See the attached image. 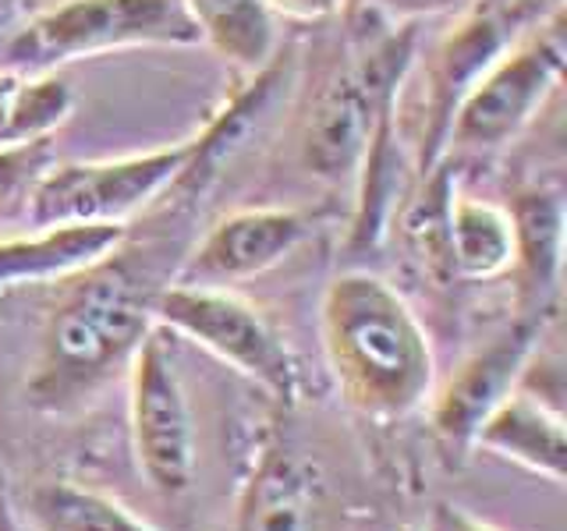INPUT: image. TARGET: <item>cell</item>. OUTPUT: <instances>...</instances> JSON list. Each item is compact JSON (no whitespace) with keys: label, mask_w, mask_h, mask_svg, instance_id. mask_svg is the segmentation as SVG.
Instances as JSON below:
<instances>
[{"label":"cell","mask_w":567,"mask_h":531,"mask_svg":"<svg viewBox=\"0 0 567 531\" xmlns=\"http://www.w3.org/2000/svg\"><path fill=\"white\" fill-rule=\"evenodd\" d=\"M341 397L369 418H401L433 389V347L408 301L369 273L337 277L319 309Z\"/></svg>","instance_id":"1"},{"label":"cell","mask_w":567,"mask_h":531,"mask_svg":"<svg viewBox=\"0 0 567 531\" xmlns=\"http://www.w3.org/2000/svg\"><path fill=\"white\" fill-rule=\"evenodd\" d=\"M153 294L114 252L71 273L43 326L29 400L40 412L61 415L111 383L117 368H128L156 323Z\"/></svg>","instance_id":"2"},{"label":"cell","mask_w":567,"mask_h":531,"mask_svg":"<svg viewBox=\"0 0 567 531\" xmlns=\"http://www.w3.org/2000/svg\"><path fill=\"white\" fill-rule=\"evenodd\" d=\"M203 32L185 0H68L40 14L11 40V58L29 67L117 46H192Z\"/></svg>","instance_id":"3"},{"label":"cell","mask_w":567,"mask_h":531,"mask_svg":"<svg viewBox=\"0 0 567 531\" xmlns=\"http://www.w3.org/2000/svg\"><path fill=\"white\" fill-rule=\"evenodd\" d=\"M153 319L171 333H182L220 362L238 368L277 400H291L298 389V365L284 336L270 326L252 301L227 288H171L153 294Z\"/></svg>","instance_id":"4"},{"label":"cell","mask_w":567,"mask_h":531,"mask_svg":"<svg viewBox=\"0 0 567 531\" xmlns=\"http://www.w3.org/2000/svg\"><path fill=\"white\" fill-rule=\"evenodd\" d=\"M128 425L135 465L159 496L188 492L195 478V418L174 362L171 330L153 326L128 362Z\"/></svg>","instance_id":"5"},{"label":"cell","mask_w":567,"mask_h":531,"mask_svg":"<svg viewBox=\"0 0 567 531\" xmlns=\"http://www.w3.org/2000/svg\"><path fill=\"white\" fill-rule=\"evenodd\" d=\"M195 142L146 156L103 159V164H61L47 167L29 188V220L35 227L58 223H121L142 209L153 195L174 185Z\"/></svg>","instance_id":"6"},{"label":"cell","mask_w":567,"mask_h":531,"mask_svg":"<svg viewBox=\"0 0 567 531\" xmlns=\"http://www.w3.org/2000/svg\"><path fill=\"white\" fill-rule=\"evenodd\" d=\"M564 71L560 32H539L507 58H496L461 100L451 121V142L457 146H501L525 128Z\"/></svg>","instance_id":"7"},{"label":"cell","mask_w":567,"mask_h":531,"mask_svg":"<svg viewBox=\"0 0 567 531\" xmlns=\"http://www.w3.org/2000/svg\"><path fill=\"white\" fill-rule=\"evenodd\" d=\"M549 315L522 312L518 323L493 336L486 347H478L457 365L451 383L440 389L433 400V429L451 442V447H472L478 425L501 404L514 386L525 379V365L539 347Z\"/></svg>","instance_id":"8"},{"label":"cell","mask_w":567,"mask_h":531,"mask_svg":"<svg viewBox=\"0 0 567 531\" xmlns=\"http://www.w3.org/2000/svg\"><path fill=\"white\" fill-rule=\"evenodd\" d=\"M312 230V217L298 209H245L220 220L185 259L174 283L227 288L277 266Z\"/></svg>","instance_id":"9"},{"label":"cell","mask_w":567,"mask_h":531,"mask_svg":"<svg viewBox=\"0 0 567 531\" xmlns=\"http://www.w3.org/2000/svg\"><path fill=\"white\" fill-rule=\"evenodd\" d=\"M507 25L496 14H472L465 25H457L447 40L440 43L430 64V117H425V149L422 170H433L440 159L443 142H451V121L461 100L475 85V79L501 58Z\"/></svg>","instance_id":"10"},{"label":"cell","mask_w":567,"mask_h":531,"mask_svg":"<svg viewBox=\"0 0 567 531\" xmlns=\"http://www.w3.org/2000/svg\"><path fill=\"white\" fill-rule=\"evenodd\" d=\"M472 447H483L554 486H564L567 478L564 418L557 407H549L543 397L528 394L522 383L478 425Z\"/></svg>","instance_id":"11"},{"label":"cell","mask_w":567,"mask_h":531,"mask_svg":"<svg viewBox=\"0 0 567 531\" xmlns=\"http://www.w3.org/2000/svg\"><path fill=\"white\" fill-rule=\"evenodd\" d=\"M319 482L306 457L284 442L262 447L238 500L235 531H316Z\"/></svg>","instance_id":"12"},{"label":"cell","mask_w":567,"mask_h":531,"mask_svg":"<svg viewBox=\"0 0 567 531\" xmlns=\"http://www.w3.org/2000/svg\"><path fill=\"white\" fill-rule=\"evenodd\" d=\"M121 241V223H58L40 227L29 238H8L0 241V291L68 280L71 273L117 252Z\"/></svg>","instance_id":"13"},{"label":"cell","mask_w":567,"mask_h":531,"mask_svg":"<svg viewBox=\"0 0 567 531\" xmlns=\"http://www.w3.org/2000/svg\"><path fill=\"white\" fill-rule=\"evenodd\" d=\"M390 96H377L359 75H341L309 117L306 164L323 177H341L365 159L380 106Z\"/></svg>","instance_id":"14"},{"label":"cell","mask_w":567,"mask_h":531,"mask_svg":"<svg viewBox=\"0 0 567 531\" xmlns=\"http://www.w3.org/2000/svg\"><path fill=\"white\" fill-rule=\"evenodd\" d=\"M511 230H514V262L518 273V301L528 315H549L560 280V252H564V209L549 191H522L514 199Z\"/></svg>","instance_id":"15"},{"label":"cell","mask_w":567,"mask_h":531,"mask_svg":"<svg viewBox=\"0 0 567 531\" xmlns=\"http://www.w3.org/2000/svg\"><path fill=\"white\" fill-rule=\"evenodd\" d=\"M29 531H156L93 486L40 482L25 500Z\"/></svg>","instance_id":"16"},{"label":"cell","mask_w":567,"mask_h":531,"mask_svg":"<svg viewBox=\"0 0 567 531\" xmlns=\"http://www.w3.org/2000/svg\"><path fill=\"white\" fill-rule=\"evenodd\" d=\"M447 235L454 273L468 280H489L511 270L514 230L504 209L478 199H451Z\"/></svg>","instance_id":"17"},{"label":"cell","mask_w":567,"mask_h":531,"mask_svg":"<svg viewBox=\"0 0 567 531\" xmlns=\"http://www.w3.org/2000/svg\"><path fill=\"white\" fill-rule=\"evenodd\" d=\"M203 40L213 43L227 61L241 67H262L270 61L277 32L266 0H185Z\"/></svg>","instance_id":"18"},{"label":"cell","mask_w":567,"mask_h":531,"mask_svg":"<svg viewBox=\"0 0 567 531\" xmlns=\"http://www.w3.org/2000/svg\"><path fill=\"white\" fill-rule=\"evenodd\" d=\"M50 153H53V146L47 135L0 146V206L11 202L18 191L32 188L35 177L47 170Z\"/></svg>","instance_id":"19"},{"label":"cell","mask_w":567,"mask_h":531,"mask_svg":"<svg viewBox=\"0 0 567 531\" xmlns=\"http://www.w3.org/2000/svg\"><path fill=\"white\" fill-rule=\"evenodd\" d=\"M369 8H380L394 18H419V14H443L457 11L465 0H365Z\"/></svg>","instance_id":"20"},{"label":"cell","mask_w":567,"mask_h":531,"mask_svg":"<svg viewBox=\"0 0 567 531\" xmlns=\"http://www.w3.org/2000/svg\"><path fill=\"white\" fill-rule=\"evenodd\" d=\"M430 531H496V528H489L486 521L472 518L468 510L451 507V503H440L433 510V518H430Z\"/></svg>","instance_id":"21"},{"label":"cell","mask_w":567,"mask_h":531,"mask_svg":"<svg viewBox=\"0 0 567 531\" xmlns=\"http://www.w3.org/2000/svg\"><path fill=\"white\" fill-rule=\"evenodd\" d=\"M274 4L298 18H319V14H330L337 8V0H274Z\"/></svg>","instance_id":"22"},{"label":"cell","mask_w":567,"mask_h":531,"mask_svg":"<svg viewBox=\"0 0 567 531\" xmlns=\"http://www.w3.org/2000/svg\"><path fill=\"white\" fill-rule=\"evenodd\" d=\"M0 531H29L25 521L18 518V510H14V503L8 500V492H4V489H0Z\"/></svg>","instance_id":"23"},{"label":"cell","mask_w":567,"mask_h":531,"mask_svg":"<svg viewBox=\"0 0 567 531\" xmlns=\"http://www.w3.org/2000/svg\"><path fill=\"white\" fill-rule=\"evenodd\" d=\"M18 4H22V0H0V25H4L8 18L18 11Z\"/></svg>","instance_id":"24"}]
</instances>
